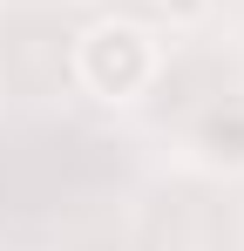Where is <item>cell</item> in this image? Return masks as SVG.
Masks as SVG:
<instances>
[{
	"label": "cell",
	"mask_w": 244,
	"mask_h": 251,
	"mask_svg": "<svg viewBox=\"0 0 244 251\" xmlns=\"http://www.w3.org/2000/svg\"><path fill=\"white\" fill-rule=\"evenodd\" d=\"M75 75L95 102H136L156 82V41L136 21H95L75 41Z\"/></svg>",
	"instance_id": "cell-1"
}]
</instances>
